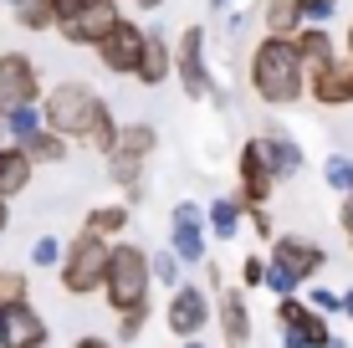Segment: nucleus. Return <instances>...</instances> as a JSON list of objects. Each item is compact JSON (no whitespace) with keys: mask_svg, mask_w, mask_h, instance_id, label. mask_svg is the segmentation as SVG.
<instances>
[{"mask_svg":"<svg viewBox=\"0 0 353 348\" xmlns=\"http://www.w3.org/2000/svg\"><path fill=\"white\" fill-rule=\"evenodd\" d=\"M169 231H174V246L179 261H190V267H200V261H210V246H205V231H210V221H205V210L194 205V200H179L174 210H169Z\"/></svg>","mask_w":353,"mask_h":348,"instance_id":"obj_11","label":"nucleus"},{"mask_svg":"<svg viewBox=\"0 0 353 348\" xmlns=\"http://www.w3.org/2000/svg\"><path fill=\"white\" fill-rule=\"evenodd\" d=\"M343 46H348V57H353V26H348V36H343Z\"/></svg>","mask_w":353,"mask_h":348,"instance_id":"obj_45","label":"nucleus"},{"mask_svg":"<svg viewBox=\"0 0 353 348\" xmlns=\"http://www.w3.org/2000/svg\"><path fill=\"white\" fill-rule=\"evenodd\" d=\"M174 77L185 88L190 103L215 98V77H210V52H205V26H185V36L174 41Z\"/></svg>","mask_w":353,"mask_h":348,"instance_id":"obj_6","label":"nucleus"},{"mask_svg":"<svg viewBox=\"0 0 353 348\" xmlns=\"http://www.w3.org/2000/svg\"><path fill=\"white\" fill-rule=\"evenodd\" d=\"M36 128H46V118H41V103H31V108H16V113H6V134L10 143H26Z\"/></svg>","mask_w":353,"mask_h":348,"instance_id":"obj_27","label":"nucleus"},{"mask_svg":"<svg viewBox=\"0 0 353 348\" xmlns=\"http://www.w3.org/2000/svg\"><path fill=\"white\" fill-rule=\"evenodd\" d=\"M133 77H139L143 88H159V82L174 77V46H169L159 31H149V46H143V62H139Z\"/></svg>","mask_w":353,"mask_h":348,"instance_id":"obj_19","label":"nucleus"},{"mask_svg":"<svg viewBox=\"0 0 353 348\" xmlns=\"http://www.w3.org/2000/svg\"><path fill=\"white\" fill-rule=\"evenodd\" d=\"M41 118H46V128H57L62 139L92 143L97 154H108L113 139H118L113 108H108V98L97 88H88V82H57L41 98Z\"/></svg>","mask_w":353,"mask_h":348,"instance_id":"obj_1","label":"nucleus"},{"mask_svg":"<svg viewBox=\"0 0 353 348\" xmlns=\"http://www.w3.org/2000/svg\"><path fill=\"white\" fill-rule=\"evenodd\" d=\"M108 256H113V246H108L103 236L82 231L77 241L67 246V256H62V292H72V297L103 292V282H108Z\"/></svg>","mask_w":353,"mask_h":348,"instance_id":"obj_5","label":"nucleus"},{"mask_svg":"<svg viewBox=\"0 0 353 348\" xmlns=\"http://www.w3.org/2000/svg\"><path fill=\"white\" fill-rule=\"evenodd\" d=\"M154 149H159V134H154L149 123H118L113 149L103 154L108 159V179L123 190L128 205L143 200V174H149V164H154Z\"/></svg>","mask_w":353,"mask_h":348,"instance_id":"obj_3","label":"nucleus"},{"mask_svg":"<svg viewBox=\"0 0 353 348\" xmlns=\"http://www.w3.org/2000/svg\"><path fill=\"white\" fill-rule=\"evenodd\" d=\"M10 16H16L21 31H52L57 26V6H52V0H16Z\"/></svg>","mask_w":353,"mask_h":348,"instance_id":"obj_26","label":"nucleus"},{"mask_svg":"<svg viewBox=\"0 0 353 348\" xmlns=\"http://www.w3.org/2000/svg\"><path fill=\"white\" fill-rule=\"evenodd\" d=\"M251 92L266 108H292L307 98V67L297 57V41L292 36H272L266 31L256 46H251V67H246Z\"/></svg>","mask_w":353,"mask_h":348,"instance_id":"obj_2","label":"nucleus"},{"mask_svg":"<svg viewBox=\"0 0 353 348\" xmlns=\"http://www.w3.org/2000/svg\"><path fill=\"white\" fill-rule=\"evenodd\" d=\"M266 261H272V267H282V272H292L297 282H312V277L327 267V251H323L318 241H307V236H276Z\"/></svg>","mask_w":353,"mask_h":348,"instance_id":"obj_13","label":"nucleus"},{"mask_svg":"<svg viewBox=\"0 0 353 348\" xmlns=\"http://www.w3.org/2000/svg\"><path fill=\"white\" fill-rule=\"evenodd\" d=\"M266 287H272V292L276 297H292V292H297V277H292V272H282V267H272V261H266Z\"/></svg>","mask_w":353,"mask_h":348,"instance_id":"obj_35","label":"nucleus"},{"mask_svg":"<svg viewBox=\"0 0 353 348\" xmlns=\"http://www.w3.org/2000/svg\"><path fill=\"white\" fill-rule=\"evenodd\" d=\"M215 318H221L225 348H246L251 343V307H246V297H241V287H225V292H221Z\"/></svg>","mask_w":353,"mask_h":348,"instance_id":"obj_17","label":"nucleus"},{"mask_svg":"<svg viewBox=\"0 0 353 348\" xmlns=\"http://www.w3.org/2000/svg\"><path fill=\"white\" fill-rule=\"evenodd\" d=\"M118 16H123V10H118V0H92L88 10H77V16L62 21L57 31H62V41H67V46H97L108 31L118 26Z\"/></svg>","mask_w":353,"mask_h":348,"instance_id":"obj_14","label":"nucleus"},{"mask_svg":"<svg viewBox=\"0 0 353 348\" xmlns=\"http://www.w3.org/2000/svg\"><path fill=\"white\" fill-rule=\"evenodd\" d=\"M312 307H318V313H343V297L338 292H327V287H312V297H307Z\"/></svg>","mask_w":353,"mask_h":348,"instance_id":"obj_37","label":"nucleus"},{"mask_svg":"<svg viewBox=\"0 0 353 348\" xmlns=\"http://www.w3.org/2000/svg\"><path fill=\"white\" fill-rule=\"evenodd\" d=\"M179 348H205V343H200V338H185V343H179Z\"/></svg>","mask_w":353,"mask_h":348,"instance_id":"obj_44","label":"nucleus"},{"mask_svg":"<svg viewBox=\"0 0 353 348\" xmlns=\"http://www.w3.org/2000/svg\"><path fill=\"white\" fill-rule=\"evenodd\" d=\"M343 231H348V246H353V195H343Z\"/></svg>","mask_w":353,"mask_h":348,"instance_id":"obj_40","label":"nucleus"},{"mask_svg":"<svg viewBox=\"0 0 353 348\" xmlns=\"http://www.w3.org/2000/svg\"><path fill=\"white\" fill-rule=\"evenodd\" d=\"M323 179H327V190H338V195H353V159L348 154H327Z\"/></svg>","mask_w":353,"mask_h":348,"instance_id":"obj_28","label":"nucleus"},{"mask_svg":"<svg viewBox=\"0 0 353 348\" xmlns=\"http://www.w3.org/2000/svg\"><path fill=\"white\" fill-rule=\"evenodd\" d=\"M82 231L103 236V241H113L118 231H128V200H108V205H92L82 215Z\"/></svg>","mask_w":353,"mask_h":348,"instance_id":"obj_22","label":"nucleus"},{"mask_svg":"<svg viewBox=\"0 0 353 348\" xmlns=\"http://www.w3.org/2000/svg\"><path fill=\"white\" fill-rule=\"evenodd\" d=\"M246 225L261 241H276V225H272V215H266V205H246Z\"/></svg>","mask_w":353,"mask_h":348,"instance_id":"obj_33","label":"nucleus"},{"mask_svg":"<svg viewBox=\"0 0 353 348\" xmlns=\"http://www.w3.org/2000/svg\"><path fill=\"white\" fill-rule=\"evenodd\" d=\"M154 277H159L164 287H179V267H185V261H179V251L174 246H164V251H154Z\"/></svg>","mask_w":353,"mask_h":348,"instance_id":"obj_30","label":"nucleus"},{"mask_svg":"<svg viewBox=\"0 0 353 348\" xmlns=\"http://www.w3.org/2000/svg\"><path fill=\"white\" fill-rule=\"evenodd\" d=\"M6 205H10V200H0V236H6V225H10V210Z\"/></svg>","mask_w":353,"mask_h":348,"instance_id":"obj_41","label":"nucleus"},{"mask_svg":"<svg viewBox=\"0 0 353 348\" xmlns=\"http://www.w3.org/2000/svg\"><path fill=\"white\" fill-rule=\"evenodd\" d=\"M256 143H261V154H266V164H272L276 179H297V174H302V149H297V139H287V134H256Z\"/></svg>","mask_w":353,"mask_h":348,"instance_id":"obj_20","label":"nucleus"},{"mask_svg":"<svg viewBox=\"0 0 353 348\" xmlns=\"http://www.w3.org/2000/svg\"><path fill=\"white\" fill-rule=\"evenodd\" d=\"M0 6H6V0H0Z\"/></svg>","mask_w":353,"mask_h":348,"instance_id":"obj_49","label":"nucleus"},{"mask_svg":"<svg viewBox=\"0 0 353 348\" xmlns=\"http://www.w3.org/2000/svg\"><path fill=\"white\" fill-rule=\"evenodd\" d=\"M31 174H36V159L26 154V143H10L0 149V200H16L31 190Z\"/></svg>","mask_w":353,"mask_h":348,"instance_id":"obj_18","label":"nucleus"},{"mask_svg":"<svg viewBox=\"0 0 353 348\" xmlns=\"http://www.w3.org/2000/svg\"><path fill=\"white\" fill-rule=\"evenodd\" d=\"M0 348H46V318L31 307V297L0 303Z\"/></svg>","mask_w":353,"mask_h":348,"instance_id":"obj_12","label":"nucleus"},{"mask_svg":"<svg viewBox=\"0 0 353 348\" xmlns=\"http://www.w3.org/2000/svg\"><path fill=\"white\" fill-rule=\"evenodd\" d=\"M241 287H266V256H246L241 261Z\"/></svg>","mask_w":353,"mask_h":348,"instance_id":"obj_36","label":"nucleus"},{"mask_svg":"<svg viewBox=\"0 0 353 348\" xmlns=\"http://www.w3.org/2000/svg\"><path fill=\"white\" fill-rule=\"evenodd\" d=\"M143 318H149V307H133V313H118V338L133 343L143 333Z\"/></svg>","mask_w":353,"mask_h":348,"instance_id":"obj_34","label":"nucleus"},{"mask_svg":"<svg viewBox=\"0 0 353 348\" xmlns=\"http://www.w3.org/2000/svg\"><path fill=\"white\" fill-rule=\"evenodd\" d=\"M307 98L318 108H353V57H333L307 77Z\"/></svg>","mask_w":353,"mask_h":348,"instance_id":"obj_15","label":"nucleus"},{"mask_svg":"<svg viewBox=\"0 0 353 348\" xmlns=\"http://www.w3.org/2000/svg\"><path fill=\"white\" fill-rule=\"evenodd\" d=\"M276 185H282V179L272 174L261 143H256V139L241 143V154H236V200H241V205H266Z\"/></svg>","mask_w":353,"mask_h":348,"instance_id":"obj_10","label":"nucleus"},{"mask_svg":"<svg viewBox=\"0 0 353 348\" xmlns=\"http://www.w3.org/2000/svg\"><path fill=\"white\" fill-rule=\"evenodd\" d=\"M52 6H57V26H62V21H72V16H77V10H88L92 0H52Z\"/></svg>","mask_w":353,"mask_h":348,"instance_id":"obj_38","label":"nucleus"},{"mask_svg":"<svg viewBox=\"0 0 353 348\" xmlns=\"http://www.w3.org/2000/svg\"><path fill=\"white\" fill-rule=\"evenodd\" d=\"M6 139H10V134H6V113H0V143H6Z\"/></svg>","mask_w":353,"mask_h":348,"instance_id":"obj_46","label":"nucleus"},{"mask_svg":"<svg viewBox=\"0 0 353 348\" xmlns=\"http://www.w3.org/2000/svg\"><path fill=\"white\" fill-rule=\"evenodd\" d=\"M62 256H67V246L57 241V236H36V241H31V267L52 272V267H62Z\"/></svg>","mask_w":353,"mask_h":348,"instance_id":"obj_29","label":"nucleus"},{"mask_svg":"<svg viewBox=\"0 0 353 348\" xmlns=\"http://www.w3.org/2000/svg\"><path fill=\"white\" fill-rule=\"evenodd\" d=\"M41 103V67L26 52H0V113Z\"/></svg>","mask_w":353,"mask_h":348,"instance_id":"obj_9","label":"nucleus"},{"mask_svg":"<svg viewBox=\"0 0 353 348\" xmlns=\"http://www.w3.org/2000/svg\"><path fill=\"white\" fill-rule=\"evenodd\" d=\"M327 348H348V343H343V338H327Z\"/></svg>","mask_w":353,"mask_h":348,"instance_id":"obj_48","label":"nucleus"},{"mask_svg":"<svg viewBox=\"0 0 353 348\" xmlns=\"http://www.w3.org/2000/svg\"><path fill=\"white\" fill-rule=\"evenodd\" d=\"M292 41H297V57H302V67H307V77H312V72H323V67L338 57V46H333V36H327V26H302Z\"/></svg>","mask_w":353,"mask_h":348,"instance_id":"obj_21","label":"nucleus"},{"mask_svg":"<svg viewBox=\"0 0 353 348\" xmlns=\"http://www.w3.org/2000/svg\"><path fill=\"white\" fill-rule=\"evenodd\" d=\"M210 6H215V10H230V0H210Z\"/></svg>","mask_w":353,"mask_h":348,"instance_id":"obj_47","label":"nucleus"},{"mask_svg":"<svg viewBox=\"0 0 353 348\" xmlns=\"http://www.w3.org/2000/svg\"><path fill=\"white\" fill-rule=\"evenodd\" d=\"M72 348H113V343H108V338H97V333H82V338L72 343Z\"/></svg>","mask_w":353,"mask_h":348,"instance_id":"obj_39","label":"nucleus"},{"mask_svg":"<svg viewBox=\"0 0 353 348\" xmlns=\"http://www.w3.org/2000/svg\"><path fill=\"white\" fill-rule=\"evenodd\" d=\"M343 313L353 318V292H343Z\"/></svg>","mask_w":353,"mask_h":348,"instance_id":"obj_43","label":"nucleus"},{"mask_svg":"<svg viewBox=\"0 0 353 348\" xmlns=\"http://www.w3.org/2000/svg\"><path fill=\"white\" fill-rule=\"evenodd\" d=\"M143 46H149V31H143L133 16H118V26L108 31L92 52H97V62L113 72V77H133L139 62H143Z\"/></svg>","mask_w":353,"mask_h":348,"instance_id":"obj_8","label":"nucleus"},{"mask_svg":"<svg viewBox=\"0 0 353 348\" xmlns=\"http://www.w3.org/2000/svg\"><path fill=\"white\" fill-rule=\"evenodd\" d=\"M261 26L272 36H297L302 31V0H261Z\"/></svg>","mask_w":353,"mask_h":348,"instance_id":"obj_24","label":"nucleus"},{"mask_svg":"<svg viewBox=\"0 0 353 348\" xmlns=\"http://www.w3.org/2000/svg\"><path fill=\"white\" fill-rule=\"evenodd\" d=\"M26 154L36 164H67V154H72V139H62L57 128H36V134L26 139Z\"/></svg>","mask_w":353,"mask_h":348,"instance_id":"obj_25","label":"nucleus"},{"mask_svg":"<svg viewBox=\"0 0 353 348\" xmlns=\"http://www.w3.org/2000/svg\"><path fill=\"white\" fill-rule=\"evenodd\" d=\"M133 6H139V10H159L164 0H133Z\"/></svg>","mask_w":353,"mask_h":348,"instance_id":"obj_42","label":"nucleus"},{"mask_svg":"<svg viewBox=\"0 0 353 348\" xmlns=\"http://www.w3.org/2000/svg\"><path fill=\"white\" fill-rule=\"evenodd\" d=\"M276 328H282V348H327V313H318L312 303H297L292 297H276Z\"/></svg>","mask_w":353,"mask_h":348,"instance_id":"obj_7","label":"nucleus"},{"mask_svg":"<svg viewBox=\"0 0 353 348\" xmlns=\"http://www.w3.org/2000/svg\"><path fill=\"white\" fill-rule=\"evenodd\" d=\"M205 221H210V231L221 236V241H236L241 236V221H246V205H241L236 195H221L205 205Z\"/></svg>","mask_w":353,"mask_h":348,"instance_id":"obj_23","label":"nucleus"},{"mask_svg":"<svg viewBox=\"0 0 353 348\" xmlns=\"http://www.w3.org/2000/svg\"><path fill=\"white\" fill-rule=\"evenodd\" d=\"M21 297H31L26 272H0V303H21Z\"/></svg>","mask_w":353,"mask_h":348,"instance_id":"obj_32","label":"nucleus"},{"mask_svg":"<svg viewBox=\"0 0 353 348\" xmlns=\"http://www.w3.org/2000/svg\"><path fill=\"white\" fill-rule=\"evenodd\" d=\"M210 318H215V313H210V297H205L200 287H185V282H179L174 297H169V313H164L169 333H179V338H194V333H200Z\"/></svg>","mask_w":353,"mask_h":348,"instance_id":"obj_16","label":"nucleus"},{"mask_svg":"<svg viewBox=\"0 0 353 348\" xmlns=\"http://www.w3.org/2000/svg\"><path fill=\"white\" fill-rule=\"evenodd\" d=\"M338 16V0H302V26H327Z\"/></svg>","mask_w":353,"mask_h":348,"instance_id":"obj_31","label":"nucleus"},{"mask_svg":"<svg viewBox=\"0 0 353 348\" xmlns=\"http://www.w3.org/2000/svg\"><path fill=\"white\" fill-rule=\"evenodd\" d=\"M149 287H154V261L143 246L133 241H118L113 256H108V282H103V297L113 313H133V307H149Z\"/></svg>","mask_w":353,"mask_h":348,"instance_id":"obj_4","label":"nucleus"}]
</instances>
